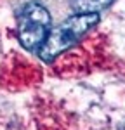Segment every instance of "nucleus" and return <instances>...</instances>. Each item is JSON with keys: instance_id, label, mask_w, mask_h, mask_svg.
<instances>
[{"instance_id": "3", "label": "nucleus", "mask_w": 125, "mask_h": 130, "mask_svg": "<svg viewBox=\"0 0 125 130\" xmlns=\"http://www.w3.org/2000/svg\"><path fill=\"white\" fill-rule=\"evenodd\" d=\"M115 0H70L73 10L76 14H97L108 9Z\"/></svg>"}, {"instance_id": "1", "label": "nucleus", "mask_w": 125, "mask_h": 130, "mask_svg": "<svg viewBox=\"0 0 125 130\" xmlns=\"http://www.w3.org/2000/svg\"><path fill=\"white\" fill-rule=\"evenodd\" d=\"M99 23V14H75L64 19L56 28H51L47 38L40 47V59L52 62L57 56L73 47L78 40H82L94 26Z\"/></svg>"}, {"instance_id": "2", "label": "nucleus", "mask_w": 125, "mask_h": 130, "mask_svg": "<svg viewBox=\"0 0 125 130\" xmlns=\"http://www.w3.org/2000/svg\"><path fill=\"white\" fill-rule=\"evenodd\" d=\"M51 31V14L38 2L23 5L18 12V40L30 52L40 50Z\"/></svg>"}]
</instances>
